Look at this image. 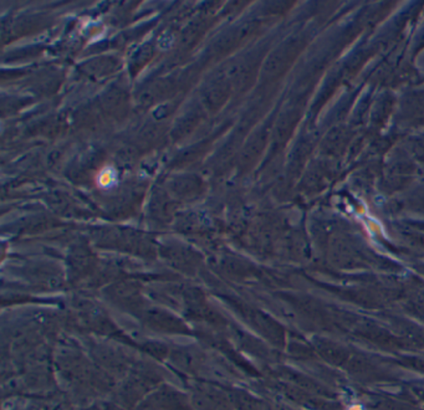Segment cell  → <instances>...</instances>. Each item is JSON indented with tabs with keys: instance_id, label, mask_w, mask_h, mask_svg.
<instances>
[{
	"instance_id": "obj_1",
	"label": "cell",
	"mask_w": 424,
	"mask_h": 410,
	"mask_svg": "<svg viewBox=\"0 0 424 410\" xmlns=\"http://www.w3.org/2000/svg\"><path fill=\"white\" fill-rule=\"evenodd\" d=\"M116 171L114 168L106 167L102 171H99L97 176V184L101 188H110L116 183Z\"/></svg>"
}]
</instances>
